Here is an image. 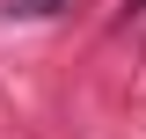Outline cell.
Here are the masks:
<instances>
[{"mask_svg":"<svg viewBox=\"0 0 146 139\" xmlns=\"http://www.w3.org/2000/svg\"><path fill=\"white\" fill-rule=\"evenodd\" d=\"M0 7H7V15H22V22H44V15H58L66 0H0Z\"/></svg>","mask_w":146,"mask_h":139,"instance_id":"6da1fadb","label":"cell"}]
</instances>
